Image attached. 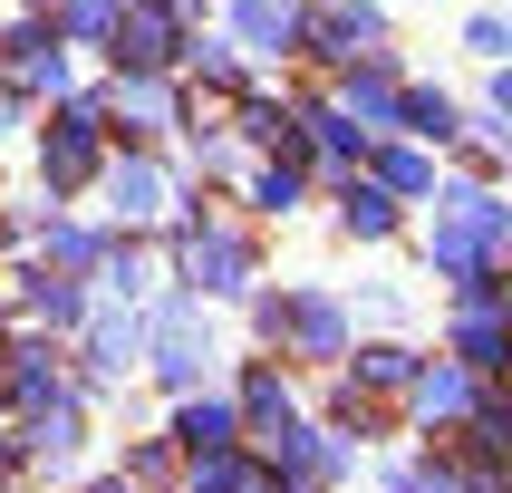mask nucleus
Listing matches in <instances>:
<instances>
[{
  "label": "nucleus",
  "mask_w": 512,
  "mask_h": 493,
  "mask_svg": "<svg viewBox=\"0 0 512 493\" xmlns=\"http://www.w3.org/2000/svg\"><path fill=\"white\" fill-rule=\"evenodd\" d=\"M252 329L261 348H281L300 368H339L348 358V300L319 281H290V290H252Z\"/></svg>",
  "instance_id": "obj_1"
},
{
  "label": "nucleus",
  "mask_w": 512,
  "mask_h": 493,
  "mask_svg": "<svg viewBox=\"0 0 512 493\" xmlns=\"http://www.w3.org/2000/svg\"><path fill=\"white\" fill-rule=\"evenodd\" d=\"M165 261L184 271V290H194V300H232V290H261V252H252V232H232L203 194L174 213Z\"/></svg>",
  "instance_id": "obj_2"
},
{
  "label": "nucleus",
  "mask_w": 512,
  "mask_h": 493,
  "mask_svg": "<svg viewBox=\"0 0 512 493\" xmlns=\"http://www.w3.org/2000/svg\"><path fill=\"white\" fill-rule=\"evenodd\" d=\"M107 155H116L107 97H97V87H68V97L49 107V136H39V184H49V203L58 194H87V184L107 174Z\"/></svg>",
  "instance_id": "obj_3"
},
{
  "label": "nucleus",
  "mask_w": 512,
  "mask_h": 493,
  "mask_svg": "<svg viewBox=\"0 0 512 493\" xmlns=\"http://www.w3.org/2000/svg\"><path fill=\"white\" fill-rule=\"evenodd\" d=\"M445 358H455L474 387L512 377V290H455V319H445Z\"/></svg>",
  "instance_id": "obj_4"
},
{
  "label": "nucleus",
  "mask_w": 512,
  "mask_h": 493,
  "mask_svg": "<svg viewBox=\"0 0 512 493\" xmlns=\"http://www.w3.org/2000/svg\"><path fill=\"white\" fill-rule=\"evenodd\" d=\"M300 58H319L329 78L358 58H387V10L377 0H300Z\"/></svg>",
  "instance_id": "obj_5"
},
{
  "label": "nucleus",
  "mask_w": 512,
  "mask_h": 493,
  "mask_svg": "<svg viewBox=\"0 0 512 493\" xmlns=\"http://www.w3.org/2000/svg\"><path fill=\"white\" fill-rule=\"evenodd\" d=\"M145 368L165 377L174 397H194L203 377H213V319H203L194 290H184V300H165V310L145 319Z\"/></svg>",
  "instance_id": "obj_6"
},
{
  "label": "nucleus",
  "mask_w": 512,
  "mask_h": 493,
  "mask_svg": "<svg viewBox=\"0 0 512 493\" xmlns=\"http://www.w3.org/2000/svg\"><path fill=\"white\" fill-rule=\"evenodd\" d=\"M203 20H184V10H155V0H126L107 29V68L116 78H165L174 58H184V39H194Z\"/></svg>",
  "instance_id": "obj_7"
},
{
  "label": "nucleus",
  "mask_w": 512,
  "mask_h": 493,
  "mask_svg": "<svg viewBox=\"0 0 512 493\" xmlns=\"http://www.w3.org/2000/svg\"><path fill=\"white\" fill-rule=\"evenodd\" d=\"M97 184H107L116 232H145V223H165V213H174V174H165V155H155V145H116Z\"/></svg>",
  "instance_id": "obj_8"
},
{
  "label": "nucleus",
  "mask_w": 512,
  "mask_h": 493,
  "mask_svg": "<svg viewBox=\"0 0 512 493\" xmlns=\"http://www.w3.org/2000/svg\"><path fill=\"white\" fill-rule=\"evenodd\" d=\"M0 397L39 416L49 397H68V368H58V339L49 329H20V339H0Z\"/></svg>",
  "instance_id": "obj_9"
},
{
  "label": "nucleus",
  "mask_w": 512,
  "mask_h": 493,
  "mask_svg": "<svg viewBox=\"0 0 512 493\" xmlns=\"http://www.w3.org/2000/svg\"><path fill=\"white\" fill-rule=\"evenodd\" d=\"M97 97H107V136L116 145H155L165 126H184V97L165 78H107Z\"/></svg>",
  "instance_id": "obj_10"
},
{
  "label": "nucleus",
  "mask_w": 512,
  "mask_h": 493,
  "mask_svg": "<svg viewBox=\"0 0 512 493\" xmlns=\"http://www.w3.org/2000/svg\"><path fill=\"white\" fill-rule=\"evenodd\" d=\"M329 107H348L368 136H387V126H397V107H406L397 49H387V58H358V68H339V97H329Z\"/></svg>",
  "instance_id": "obj_11"
},
{
  "label": "nucleus",
  "mask_w": 512,
  "mask_h": 493,
  "mask_svg": "<svg viewBox=\"0 0 512 493\" xmlns=\"http://www.w3.org/2000/svg\"><path fill=\"white\" fill-rule=\"evenodd\" d=\"M232 445H242V406L232 397H174V455L184 464H203V455H232Z\"/></svg>",
  "instance_id": "obj_12"
},
{
  "label": "nucleus",
  "mask_w": 512,
  "mask_h": 493,
  "mask_svg": "<svg viewBox=\"0 0 512 493\" xmlns=\"http://www.w3.org/2000/svg\"><path fill=\"white\" fill-rule=\"evenodd\" d=\"M242 435H261V445H281L290 426H300V397H290V377H281V358H252L242 368Z\"/></svg>",
  "instance_id": "obj_13"
},
{
  "label": "nucleus",
  "mask_w": 512,
  "mask_h": 493,
  "mask_svg": "<svg viewBox=\"0 0 512 493\" xmlns=\"http://www.w3.org/2000/svg\"><path fill=\"white\" fill-rule=\"evenodd\" d=\"M20 310H29V329H87V310H97V300H87V281H68V271H49V261H29L20 271Z\"/></svg>",
  "instance_id": "obj_14"
},
{
  "label": "nucleus",
  "mask_w": 512,
  "mask_h": 493,
  "mask_svg": "<svg viewBox=\"0 0 512 493\" xmlns=\"http://www.w3.org/2000/svg\"><path fill=\"white\" fill-rule=\"evenodd\" d=\"M145 358V310H126V300H107V310H87V377L107 387V377H126Z\"/></svg>",
  "instance_id": "obj_15"
},
{
  "label": "nucleus",
  "mask_w": 512,
  "mask_h": 493,
  "mask_svg": "<svg viewBox=\"0 0 512 493\" xmlns=\"http://www.w3.org/2000/svg\"><path fill=\"white\" fill-rule=\"evenodd\" d=\"M232 49H261V58H300V0H232Z\"/></svg>",
  "instance_id": "obj_16"
},
{
  "label": "nucleus",
  "mask_w": 512,
  "mask_h": 493,
  "mask_svg": "<svg viewBox=\"0 0 512 493\" xmlns=\"http://www.w3.org/2000/svg\"><path fill=\"white\" fill-rule=\"evenodd\" d=\"M455 445H464L455 464H503V474H512V397H503V387H474V406H464Z\"/></svg>",
  "instance_id": "obj_17"
},
{
  "label": "nucleus",
  "mask_w": 512,
  "mask_h": 493,
  "mask_svg": "<svg viewBox=\"0 0 512 493\" xmlns=\"http://www.w3.org/2000/svg\"><path fill=\"white\" fill-rule=\"evenodd\" d=\"M464 406H474V377L455 358H426V368L406 377V416L416 426H464Z\"/></svg>",
  "instance_id": "obj_18"
},
{
  "label": "nucleus",
  "mask_w": 512,
  "mask_h": 493,
  "mask_svg": "<svg viewBox=\"0 0 512 493\" xmlns=\"http://www.w3.org/2000/svg\"><path fill=\"white\" fill-rule=\"evenodd\" d=\"M368 184H387L397 203H426V194H435V145H416V136H377V145H368Z\"/></svg>",
  "instance_id": "obj_19"
},
{
  "label": "nucleus",
  "mask_w": 512,
  "mask_h": 493,
  "mask_svg": "<svg viewBox=\"0 0 512 493\" xmlns=\"http://www.w3.org/2000/svg\"><path fill=\"white\" fill-rule=\"evenodd\" d=\"M184 68H194V87H203V97H223V107L252 87V68H242V49H232L223 29H194V39H184Z\"/></svg>",
  "instance_id": "obj_20"
},
{
  "label": "nucleus",
  "mask_w": 512,
  "mask_h": 493,
  "mask_svg": "<svg viewBox=\"0 0 512 493\" xmlns=\"http://www.w3.org/2000/svg\"><path fill=\"white\" fill-rule=\"evenodd\" d=\"M107 242H116V232H97V223H68V213H49V232H39V261H49V271H68V281H97Z\"/></svg>",
  "instance_id": "obj_21"
},
{
  "label": "nucleus",
  "mask_w": 512,
  "mask_h": 493,
  "mask_svg": "<svg viewBox=\"0 0 512 493\" xmlns=\"http://www.w3.org/2000/svg\"><path fill=\"white\" fill-rule=\"evenodd\" d=\"M87 445V416H78V387L68 397H49L39 416H20V455H39V464H58V455H78Z\"/></svg>",
  "instance_id": "obj_22"
},
{
  "label": "nucleus",
  "mask_w": 512,
  "mask_h": 493,
  "mask_svg": "<svg viewBox=\"0 0 512 493\" xmlns=\"http://www.w3.org/2000/svg\"><path fill=\"white\" fill-rule=\"evenodd\" d=\"M397 223H406V203L387 194V184H368V174L339 184V232H348V242H387Z\"/></svg>",
  "instance_id": "obj_23"
},
{
  "label": "nucleus",
  "mask_w": 512,
  "mask_h": 493,
  "mask_svg": "<svg viewBox=\"0 0 512 493\" xmlns=\"http://www.w3.org/2000/svg\"><path fill=\"white\" fill-rule=\"evenodd\" d=\"M184 493H281V474H271L261 455H242V445H232V455L184 464Z\"/></svg>",
  "instance_id": "obj_24"
},
{
  "label": "nucleus",
  "mask_w": 512,
  "mask_h": 493,
  "mask_svg": "<svg viewBox=\"0 0 512 493\" xmlns=\"http://www.w3.org/2000/svg\"><path fill=\"white\" fill-rule=\"evenodd\" d=\"M397 126H406V136H416V145H435V155H445V145L464 136V107H455V97H445V87H406Z\"/></svg>",
  "instance_id": "obj_25"
},
{
  "label": "nucleus",
  "mask_w": 512,
  "mask_h": 493,
  "mask_svg": "<svg viewBox=\"0 0 512 493\" xmlns=\"http://www.w3.org/2000/svg\"><path fill=\"white\" fill-rule=\"evenodd\" d=\"M300 203H310V165H290V155H261V165H252V213L290 223Z\"/></svg>",
  "instance_id": "obj_26"
},
{
  "label": "nucleus",
  "mask_w": 512,
  "mask_h": 493,
  "mask_svg": "<svg viewBox=\"0 0 512 493\" xmlns=\"http://www.w3.org/2000/svg\"><path fill=\"white\" fill-rule=\"evenodd\" d=\"M97 281H107V300H126V310H136L145 290H155V252L116 232V242H107V261H97Z\"/></svg>",
  "instance_id": "obj_27"
},
{
  "label": "nucleus",
  "mask_w": 512,
  "mask_h": 493,
  "mask_svg": "<svg viewBox=\"0 0 512 493\" xmlns=\"http://www.w3.org/2000/svg\"><path fill=\"white\" fill-rule=\"evenodd\" d=\"M416 368H426V358H416L406 339H368V348H358V377H348V387H397V397H406V377H416Z\"/></svg>",
  "instance_id": "obj_28"
},
{
  "label": "nucleus",
  "mask_w": 512,
  "mask_h": 493,
  "mask_svg": "<svg viewBox=\"0 0 512 493\" xmlns=\"http://www.w3.org/2000/svg\"><path fill=\"white\" fill-rule=\"evenodd\" d=\"M387 493H464V474H455V455H406L387 474Z\"/></svg>",
  "instance_id": "obj_29"
},
{
  "label": "nucleus",
  "mask_w": 512,
  "mask_h": 493,
  "mask_svg": "<svg viewBox=\"0 0 512 493\" xmlns=\"http://www.w3.org/2000/svg\"><path fill=\"white\" fill-rule=\"evenodd\" d=\"M464 49L493 58V68H512V10H474V20H464Z\"/></svg>",
  "instance_id": "obj_30"
},
{
  "label": "nucleus",
  "mask_w": 512,
  "mask_h": 493,
  "mask_svg": "<svg viewBox=\"0 0 512 493\" xmlns=\"http://www.w3.org/2000/svg\"><path fill=\"white\" fill-rule=\"evenodd\" d=\"M455 474H464V493H512V474H503V464H455Z\"/></svg>",
  "instance_id": "obj_31"
},
{
  "label": "nucleus",
  "mask_w": 512,
  "mask_h": 493,
  "mask_svg": "<svg viewBox=\"0 0 512 493\" xmlns=\"http://www.w3.org/2000/svg\"><path fill=\"white\" fill-rule=\"evenodd\" d=\"M484 107H493V116L512 126V68H493V97H484Z\"/></svg>",
  "instance_id": "obj_32"
},
{
  "label": "nucleus",
  "mask_w": 512,
  "mask_h": 493,
  "mask_svg": "<svg viewBox=\"0 0 512 493\" xmlns=\"http://www.w3.org/2000/svg\"><path fill=\"white\" fill-rule=\"evenodd\" d=\"M10 474H20V435H0V484H10Z\"/></svg>",
  "instance_id": "obj_33"
},
{
  "label": "nucleus",
  "mask_w": 512,
  "mask_h": 493,
  "mask_svg": "<svg viewBox=\"0 0 512 493\" xmlns=\"http://www.w3.org/2000/svg\"><path fill=\"white\" fill-rule=\"evenodd\" d=\"M97 493H145V484H126V474H107V484H97Z\"/></svg>",
  "instance_id": "obj_34"
},
{
  "label": "nucleus",
  "mask_w": 512,
  "mask_h": 493,
  "mask_svg": "<svg viewBox=\"0 0 512 493\" xmlns=\"http://www.w3.org/2000/svg\"><path fill=\"white\" fill-rule=\"evenodd\" d=\"M503 252H512V203H503Z\"/></svg>",
  "instance_id": "obj_35"
}]
</instances>
